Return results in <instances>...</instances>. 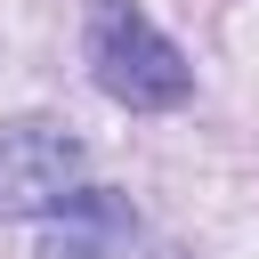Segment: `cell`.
<instances>
[{"instance_id": "cell-1", "label": "cell", "mask_w": 259, "mask_h": 259, "mask_svg": "<svg viewBox=\"0 0 259 259\" xmlns=\"http://www.w3.org/2000/svg\"><path fill=\"white\" fill-rule=\"evenodd\" d=\"M81 57H89L97 89H105L113 105H138V113L186 105V89H194V65L178 57V40H170L138 0H89Z\"/></svg>"}, {"instance_id": "cell-2", "label": "cell", "mask_w": 259, "mask_h": 259, "mask_svg": "<svg viewBox=\"0 0 259 259\" xmlns=\"http://www.w3.org/2000/svg\"><path fill=\"white\" fill-rule=\"evenodd\" d=\"M81 138L57 121H0V219H57L81 194Z\"/></svg>"}, {"instance_id": "cell-3", "label": "cell", "mask_w": 259, "mask_h": 259, "mask_svg": "<svg viewBox=\"0 0 259 259\" xmlns=\"http://www.w3.org/2000/svg\"><path fill=\"white\" fill-rule=\"evenodd\" d=\"M57 219H65V227L40 243V259H113V251L138 235L130 202H121V194H105V186H81V194H73Z\"/></svg>"}, {"instance_id": "cell-4", "label": "cell", "mask_w": 259, "mask_h": 259, "mask_svg": "<svg viewBox=\"0 0 259 259\" xmlns=\"http://www.w3.org/2000/svg\"><path fill=\"white\" fill-rule=\"evenodd\" d=\"M154 259H194V251H154Z\"/></svg>"}]
</instances>
